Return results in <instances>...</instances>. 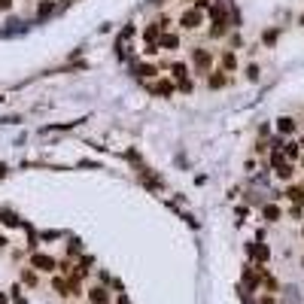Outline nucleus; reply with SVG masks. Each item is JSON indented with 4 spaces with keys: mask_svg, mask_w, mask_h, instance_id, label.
I'll return each instance as SVG.
<instances>
[{
    "mask_svg": "<svg viewBox=\"0 0 304 304\" xmlns=\"http://www.w3.org/2000/svg\"><path fill=\"white\" fill-rule=\"evenodd\" d=\"M33 265H37L40 271H49V268H52V258H46V256H37V258H33Z\"/></svg>",
    "mask_w": 304,
    "mask_h": 304,
    "instance_id": "nucleus-1",
    "label": "nucleus"
},
{
    "mask_svg": "<svg viewBox=\"0 0 304 304\" xmlns=\"http://www.w3.org/2000/svg\"><path fill=\"white\" fill-rule=\"evenodd\" d=\"M0 9H9V0H0Z\"/></svg>",
    "mask_w": 304,
    "mask_h": 304,
    "instance_id": "nucleus-2",
    "label": "nucleus"
},
{
    "mask_svg": "<svg viewBox=\"0 0 304 304\" xmlns=\"http://www.w3.org/2000/svg\"><path fill=\"white\" fill-rule=\"evenodd\" d=\"M0 246H3V238H0Z\"/></svg>",
    "mask_w": 304,
    "mask_h": 304,
    "instance_id": "nucleus-3",
    "label": "nucleus"
}]
</instances>
